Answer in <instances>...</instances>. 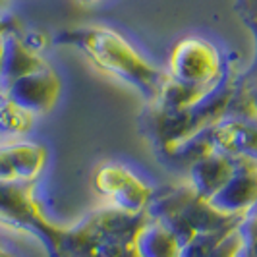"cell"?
I'll list each match as a JSON object with an SVG mask.
<instances>
[{
    "label": "cell",
    "mask_w": 257,
    "mask_h": 257,
    "mask_svg": "<svg viewBox=\"0 0 257 257\" xmlns=\"http://www.w3.org/2000/svg\"><path fill=\"white\" fill-rule=\"evenodd\" d=\"M209 203L228 217L247 215L257 203V163L234 161L232 176Z\"/></svg>",
    "instance_id": "52a82bcc"
},
{
    "label": "cell",
    "mask_w": 257,
    "mask_h": 257,
    "mask_svg": "<svg viewBox=\"0 0 257 257\" xmlns=\"http://www.w3.org/2000/svg\"><path fill=\"white\" fill-rule=\"evenodd\" d=\"M58 43L81 49L99 70L138 89L149 103L157 101L159 91L167 79V72L145 60L114 29L103 26L79 27L62 33Z\"/></svg>",
    "instance_id": "6da1fadb"
},
{
    "label": "cell",
    "mask_w": 257,
    "mask_h": 257,
    "mask_svg": "<svg viewBox=\"0 0 257 257\" xmlns=\"http://www.w3.org/2000/svg\"><path fill=\"white\" fill-rule=\"evenodd\" d=\"M213 149L232 161L257 163V114L245 118L222 116L207 126Z\"/></svg>",
    "instance_id": "5b68a950"
},
{
    "label": "cell",
    "mask_w": 257,
    "mask_h": 257,
    "mask_svg": "<svg viewBox=\"0 0 257 257\" xmlns=\"http://www.w3.org/2000/svg\"><path fill=\"white\" fill-rule=\"evenodd\" d=\"M145 219L104 205L74 226L60 228L54 257H138L132 242Z\"/></svg>",
    "instance_id": "7a4b0ae2"
},
{
    "label": "cell",
    "mask_w": 257,
    "mask_h": 257,
    "mask_svg": "<svg viewBox=\"0 0 257 257\" xmlns=\"http://www.w3.org/2000/svg\"><path fill=\"white\" fill-rule=\"evenodd\" d=\"M238 230L244 240L242 257H257V215H244L238 222Z\"/></svg>",
    "instance_id": "9a60e30c"
},
{
    "label": "cell",
    "mask_w": 257,
    "mask_h": 257,
    "mask_svg": "<svg viewBox=\"0 0 257 257\" xmlns=\"http://www.w3.org/2000/svg\"><path fill=\"white\" fill-rule=\"evenodd\" d=\"M234 172V161L217 149L209 151L188 167V184L201 199H211L228 182Z\"/></svg>",
    "instance_id": "9c48e42d"
},
{
    "label": "cell",
    "mask_w": 257,
    "mask_h": 257,
    "mask_svg": "<svg viewBox=\"0 0 257 257\" xmlns=\"http://www.w3.org/2000/svg\"><path fill=\"white\" fill-rule=\"evenodd\" d=\"M93 188L106 199V205L128 215H145L153 190L124 165H103L93 176Z\"/></svg>",
    "instance_id": "277c9868"
},
{
    "label": "cell",
    "mask_w": 257,
    "mask_h": 257,
    "mask_svg": "<svg viewBox=\"0 0 257 257\" xmlns=\"http://www.w3.org/2000/svg\"><path fill=\"white\" fill-rule=\"evenodd\" d=\"M6 2H8V0H0V10H2L4 6H6Z\"/></svg>",
    "instance_id": "603a6c76"
},
{
    "label": "cell",
    "mask_w": 257,
    "mask_h": 257,
    "mask_svg": "<svg viewBox=\"0 0 257 257\" xmlns=\"http://www.w3.org/2000/svg\"><path fill=\"white\" fill-rule=\"evenodd\" d=\"M58 95H60V77L47 64L16 79L2 97L10 99L12 103L37 118L41 114H47L56 104Z\"/></svg>",
    "instance_id": "8992f818"
},
{
    "label": "cell",
    "mask_w": 257,
    "mask_h": 257,
    "mask_svg": "<svg viewBox=\"0 0 257 257\" xmlns=\"http://www.w3.org/2000/svg\"><path fill=\"white\" fill-rule=\"evenodd\" d=\"M245 24L249 26V29L253 31V37H255V58H253V64L249 66V70L240 76V83H255L257 81V20H245Z\"/></svg>",
    "instance_id": "e0dca14e"
},
{
    "label": "cell",
    "mask_w": 257,
    "mask_h": 257,
    "mask_svg": "<svg viewBox=\"0 0 257 257\" xmlns=\"http://www.w3.org/2000/svg\"><path fill=\"white\" fill-rule=\"evenodd\" d=\"M0 184H18L12 159L8 153V145L4 140H0Z\"/></svg>",
    "instance_id": "2e32d148"
},
{
    "label": "cell",
    "mask_w": 257,
    "mask_h": 257,
    "mask_svg": "<svg viewBox=\"0 0 257 257\" xmlns=\"http://www.w3.org/2000/svg\"><path fill=\"white\" fill-rule=\"evenodd\" d=\"M43 66H47L43 56L31 51L18 31H10L0 41V95H4L16 79Z\"/></svg>",
    "instance_id": "ba28073f"
},
{
    "label": "cell",
    "mask_w": 257,
    "mask_h": 257,
    "mask_svg": "<svg viewBox=\"0 0 257 257\" xmlns=\"http://www.w3.org/2000/svg\"><path fill=\"white\" fill-rule=\"evenodd\" d=\"M0 257H14V255L10 253V251H6V249L0 245Z\"/></svg>",
    "instance_id": "44dd1931"
},
{
    "label": "cell",
    "mask_w": 257,
    "mask_h": 257,
    "mask_svg": "<svg viewBox=\"0 0 257 257\" xmlns=\"http://www.w3.org/2000/svg\"><path fill=\"white\" fill-rule=\"evenodd\" d=\"M12 159L16 182L18 184H35L47 165V147L29 140H4Z\"/></svg>",
    "instance_id": "8fae6325"
},
{
    "label": "cell",
    "mask_w": 257,
    "mask_h": 257,
    "mask_svg": "<svg viewBox=\"0 0 257 257\" xmlns=\"http://www.w3.org/2000/svg\"><path fill=\"white\" fill-rule=\"evenodd\" d=\"M242 247H244V240L236 224L213 245V249L207 253V257H242Z\"/></svg>",
    "instance_id": "5bb4252c"
},
{
    "label": "cell",
    "mask_w": 257,
    "mask_h": 257,
    "mask_svg": "<svg viewBox=\"0 0 257 257\" xmlns=\"http://www.w3.org/2000/svg\"><path fill=\"white\" fill-rule=\"evenodd\" d=\"M35 116L0 95V140H16L26 136Z\"/></svg>",
    "instance_id": "4fadbf2b"
},
{
    "label": "cell",
    "mask_w": 257,
    "mask_h": 257,
    "mask_svg": "<svg viewBox=\"0 0 257 257\" xmlns=\"http://www.w3.org/2000/svg\"><path fill=\"white\" fill-rule=\"evenodd\" d=\"M238 8L244 20H257V0H238Z\"/></svg>",
    "instance_id": "ac0fdd59"
},
{
    "label": "cell",
    "mask_w": 257,
    "mask_h": 257,
    "mask_svg": "<svg viewBox=\"0 0 257 257\" xmlns=\"http://www.w3.org/2000/svg\"><path fill=\"white\" fill-rule=\"evenodd\" d=\"M81 2H85V4H99V2H103V0H81Z\"/></svg>",
    "instance_id": "7402d4cb"
},
{
    "label": "cell",
    "mask_w": 257,
    "mask_h": 257,
    "mask_svg": "<svg viewBox=\"0 0 257 257\" xmlns=\"http://www.w3.org/2000/svg\"><path fill=\"white\" fill-rule=\"evenodd\" d=\"M224 68V60L213 43L201 37H186L170 52L167 76L193 87H211Z\"/></svg>",
    "instance_id": "3957f363"
},
{
    "label": "cell",
    "mask_w": 257,
    "mask_h": 257,
    "mask_svg": "<svg viewBox=\"0 0 257 257\" xmlns=\"http://www.w3.org/2000/svg\"><path fill=\"white\" fill-rule=\"evenodd\" d=\"M244 85L247 87V95H249L251 104H253V108H255V112H257V81L255 83H244Z\"/></svg>",
    "instance_id": "ffe728a7"
},
{
    "label": "cell",
    "mask_w": 257,
    "mask_h": 257,
    "mask_svg": "<svg viewBox=\"0 0 257 257\" xmlns=\"http://www.w3.org/2000/svg\"><path fill=\"white\" fill-rule=\"evenodd\" d=\"M211 87H193V85H186L167 76L155 104L167 110H186L197 103Z\"/></svg>",
    "instance_id": "7c38bea8"
},
{
    "label": "cell",
    "mask_w": 257,
    "mask_h": 257,
    "mask_svg": "<svg viewBox=\"0 0 257 257\" xmlns=\"http://www.w3.org/2000/svg\"><path fill=\"white\" fill-rule=\"evenodd\" d=\"M132 245L138 257H180L182 251V244L174 232L155 219H145Z\"/></svg>",
    "instance_id": "30bf717a"
},
{
    "label": "cell",
    "mask_w": 257,
    "mask_h": 257,
    "mask_svg": "<svg viewBox=\"0 0 257 257\" xmlns=\"http://www.w3.org/2000/svg\"><path fill=\"white\" fill-rule=\"evenodd\" d=\"M10 31H18L16 26H14V22L10 18H4V16H0V41L6 37Z\"/></svg>",
    "instance_id": "d6986e66"
}]
</instances>
